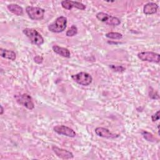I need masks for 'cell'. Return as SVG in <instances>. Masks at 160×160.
Returning a JSON list of instances; mask_svg holds the SVG:
<instances>
[{
  "label": "cell",
  "instance_id": "obj_1",
  "mask_svg": "<svg viewBox=\"0 0 160 160\" xmlns=\"http://www.w3.org/2000/svg\"><path fill=\"white\" fill-rule=\"evenodd\" d=\"M22 32L32 44L37 46H41L44 43V39L42 36L35 29L25 28L23 29Z\"/></svg>",
  "mask_w": 160,
  "mask_h": 160
},
{
  "label": "cell",
  "instance_id": "obj_2",
  "mask_svg": "<svg viewBox=\"0 0 160 160\" xmlns=\"http://www.w3.org/2000/svg\"><path fill=\"white\" fill-rule=\"evenodd\" d=\"M67 26V18L64 16L58 17L52 23L48 26V29L56 33L64 31Z\"/></svg>",
  "mask_w": 160,
  "mask_h": 160
},
{
  "label": "cell",
  "instance_id": "obj_3",
  "mask_svg": "<svg viewBox=\"0 0 160 160\" xmlns=\"http://www.w3.org/2000/svg\"><path fill=\"white\" fill-rule=\"evenodd\" d=\"M71 78L76 82L82 86L89 85L92 81V76L88 72H80L76 74L72 75Z\"/></svg>",
  "mask_w": 160,
  "mask_h": 160
},
{
  "label": "cell",
  "instance_id": "obj_4",
  "mask_svg": "<svg viewBox=\"0 0 160 160\" xmlns=\"http://www.w3.org/2000/svg\"><path fill=\"white\" fill-rule=\"evenodd\" d=\"M14 98L18 104L24 106L27 109L32 110L34 108V104L30 95L28 94H16L14 96Z\"/></svg>",
  "mask_w": 160,
  "mask_h": 160
},
{
  "label": "cell",
  "instance_id": "obj_5",
  "mask_svg": "<svg viewBox=\"0 0 160 160\" xmlns=\"http://www.w3.org/2000/svg\"><path fill=\"white\" fill-rule=\"evenodd\" d=\"M26 11L30 19L32 20L42 19L45 12V10L42 8L33 6H27Z\"/></svg>",
  "mask_w": 160,
  "mask_h": 160
},
{
  "label": "cell",
  "instance_id": "obj_6",
  "mask_svg": "<svg viewBox=\"0 0 160 160\" xmlns=\"http://www.w3.org/2000/svg\"><path fill=\"white\" fill-rule=\"evenodd\" d=\"M96 16L98 20L103 22H105L108 25L118 26L121 24V21L119 18L114 16H110L103 12H99L97 13Z\"/></svg>",
  "mask_w": 160,
  "mask_h": 160
},
{
  "label": "cell",
  "instance_id": "obj_7",
  "mask_svg": "<svg viewBox=\"0 0 160 160\" xmlns=\"http://www.w3.org/2000/svg\"><path fill=\"white\" fill-rule=\"evenodd\" d=\"M138 58L142 61L159 63L160 61V55L158 53L151 51H144L138 54Z\"/></svg>",
  "mask_w": 160,
  "mask_h": 160
},
{
  "label": "cell",
  "instance_id": "obj_8",
  "mask_svg": "<svg viewBox=\"0 0 160 160\" xmlns=\"http://www.w3.org/2000/svg\"><path fill=\"white\" fill-rule=\"evenodd\" d=\"M53 129L56 133L60 135H64L70 138H74L76 135V132L72 129L64 125L56 126L53 128Z\"/></svg>",
  "mask_w": 160,
  "mask_h": 160
},
{
  "label": "cell",
  "instance_id": "obj_9",
  "mask_svg": "<svg viewBox=\"0 0 160 160\" xmlns=\"http://www.w3.org/2000/svg\"><path fill=\"white\" fill-rule=\"evenodd\" d=\"M62 7L67 10H71L72 8H76L80 10H84L86 6L82 3L78 1H73L70 0H64L61 2Z\"/></svg>",
  "mask_w": 160,
  "mask_h": 160
},
{
  "label": "cell",
  "instance_id": "obj_10",
  "mask_svg": "<svg viewBox=\"0 0 160 160\" xmlns=\"http://www.w3.org/2000/svg\"><path fill=\"white\" fill-rule=\"evenodd\" d=\"M52 150L53 151V152L55 153V154L58 157H59L61 159H72L74 157L73 154L71 152H70L66 149L59 148L55 146H53L52 147Z\"/></svg>",
  "mask_w": 160,
  "mask_h": 160
},
{
  "label": "cell",
  "instance_id": "obj_11",
  "mask_svg": "<svg viewBox=\"0 0 160 160\" xmlns=\"http://www.w3.org/2000/svg\"><path fill=\"white\" fill-rule=\"evenodd\" d=\"M95 133L98 136L105 138H116L119 136L118 134H115L110 132V131L105 128L102 127H98L94 130Z\"/></svg>",
  "mask_w": 160,
  "mask_h": 160
},
{
  "label": "cell",
  "instance_id": "obj_12",
  "mask_svg": "<svg viewBox=\"0 0 160 160\" xmlns=\"http://www.w3.org/2000/svg\"><path fill=\"white\" fill-rule=\"evenodd\" d=\"M158 9V6L154 2H148L144 6L143 12L146 14H152L157 12Z\"/></svg>",
  "mask_w": 160,
  "mask_h": 160
},
{
  "label": "cell",
  "instance_id": "obj_13",
  "mask_svg": "<svg viewBox=\"0 0 160 160\" xmlns=\"http://www.w3.org/2000/svg\"><path fill=\"white\" fill-rule=\"evenodd\" d=\"M52 50L54 51V52H56V54H58L62 57L67 58H70L71 53H70L69 50L67 48L60 47L58 45H54L52 46Z\"/></svg>",
  "mask_w": 160,
  "mask_h": 160
},
{
  "label": "cell",
  "instance_id": "obj_14",
  "mask_svg": "<svg viewBox=\"0 0 160 160\" xmlns=\"http://www.w3.org/2000/svg\"><path fill=\"white\" fill-rule=\"evenodd\" d=\"M0 55L1 57L11 61H14L16 58V54L13 51L3 48H0Z\"/></svg>",
  "mask_w": 160,
  "mask_h": 160
},
{
  "label": "cell",
  "instance_id": "obj_15",
  "mask_svg": "<svg viewBox=\"0 0 160 160\" xmlns=\"http://www.w3.org/2000/svg\"><path fill=\"white\" fill-rule=\"evenodd\" d=\"M10 12L16 16H21L23 14V9L21 6L17 4H10L7 6Z\"/></svg>",
  "mask_w": 160,
  "mask_h": 160
},
{
  "label": "cell",
  "instance_id": "obj_16",
  "mask_svg": "<svg viewBox=\"0 0 160 160\" xmlns=\"http://www.w3.org/2000/svg\"><path fill=\"white\" fill-rule=\"evenodd\" d=\"M106 37L113 39H121L122 38V34L117 32H110L106 34Z\"/></svg>",
  "mask_w": 160,
  "mask_h": 160
},
{
  "label": "cell",
  "instance_id": "obj_17",
  "mask_svg": "<svg viewBox=\"0 0 160 160\" xmlns=\"http://www.w3.org/2000/svg\"><path fill=\"white\" fill-rule=\"evenodd\" d=\"M78 33V28L75 25H72L71 27L67 31L66 35L68 37H72L77 34Z\"/></svg>",
  "mask_w": 160,
  "mask_h": 160
},
{
  "label": "cell",
  "instance_id": "obj_18",
  "mask_svg": "<svg viewBox=\"0 0 160 160\" xmlns=\"http://www.w3.org/2000/svg\"><path fill=\"white\" fill-rule=\"evenodd\" d=\"M142 134L143 136V137L147 140V141H152V140L154 139V137L152 136V134L149 133V132H148L146 131H142Z\"/></svg>",
  "mask_w": 160,
  "mask_h": 160
},
{
  "label": "cell",
  "instance_id": "obj_19",
  "mask_svg": "<svg viewBox=\"0 0 160 160\" xmlns=\"http://www.w3.org/2000/svg\"><path fill=\"white\" fill-rule=\"evenodd\" d=\"M151 119L153 122H155V121L159 120V111H158L156 113L152 114L151 116Z\"/></svg>",
  "mask_w": 160,
  "mask_h": 160
},
{
  "label": "cell",
  "instance_id": "obj_20",
  "mask_svg": "<svg viewBox=\"0 0 160 160\" xmlns=\"http://www.w3.org/2000/svg\"><path fill=\"white\" fill-rule=\"evenodd\" d=\"M42 60H43L42 58L41 57V56H36V57L34 58V61H35L36 62L38 63V64L41 63V62H42Z\"/></svg>",
  "mask_w": 160,
  "mask_h": 160
},
{
  "label": "cell",
  "instance_id": "obj_21",
  "mask_svg": "<svg viewBox=\"0 0 160 160\" xmlns=\"http://www.w3.org/2000/svg\"><path fill=\"white\" fill-rule=\"evenodd\" d=\"M112 68H114V69H115V71H121V69H125L124 68H122V66H111Z\"/></svg>",
  "mask_w": 160,
  "mask_h": 160
},
{
  "label": "cell",
  "instance_id": "obj_22",
  "mask_svg": "<svg viewBox=\"0 0 160 160\" xmlns=\"http://www.w3.org/2000/svg\"><path fill=\"white\" fill-rule=\"evenodd\" d=\"M3 112H4V108H3V107L2 106H1V112H0V114H2Z\"/></svg>",
  "mask_w": 160,
  "mask_h": 160
}]
</instances>
